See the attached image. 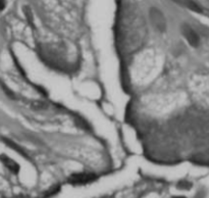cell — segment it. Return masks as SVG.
Here are the masks:
<instances>
[{
    "instance_id": "1",
    "label": "cell",
    "mask_w": 209,
    "mask_h": 198,
    "mask_svg": "<svg viewBox=\"0 0 209 198\" xmlns=\"http://www.w3.org/2000/svg\"><path fill=\"white\" fill-rule=\"evenodd\" d=\"M149 18H150L152 26L156 30L160 31V32H164L166 30V20L158 8L151 7L149 10Z\"/></svg>"
},
{
    "instance_id": "2",
    "label": "cell",
    "mask_w": 209,
    "mask_h": 198,
    "mask_svg": "<svg viewBox=\"0 0 209 198\" xmlns=\"http://www.w3.org/2000/svg\"><path fill=\"white\" fill-rule=\"evenodd\" d=\"M182 34L183 36L185 37V39L188 41L191 46L193 47H197L199 46L200 44V38L198 36V34L195 32V31L192 29V27H190L189 25L184 24L182 25Z\"/></svg>"
},
{
    "instance_id": "3",
    "label": "cell",
    "mask_w": 209,
    "mask_h": 198,
    "mask_svg": "<svg viewBox=\"0 0 209 198\" xmlns=\"http://www.w3.org/2000/svg\"><path fill=\"white\" fill-rule=\"evenodd\" d=\"M97 179V176L95 174L91 173H82V174H74L70 176L69 179V182L72 185H84L91 183Z\"/></svg>"
},
{
    "instance_id": "4",
    "label": "cell",
    "mask_w": 209,
    "mask_h": 198,
    "mask_svg": "<svg viewBox=\"0 0 209 198\" xmlns=\"http://www.w3.org/2000/svg\"><path fill=\"white\" fill-rule=\"evenodd\" d=\"M0 160L1 162L13 174H18L20 172V166L18 162H15L13 159H11L10 157H8L6 154H0Z\"/></svg>"
},
{
    "instance_id": "5",
    "label": "cell",
    "mask_w": 209,
    "mask_h": 198,
    "mask_svg": "<svg viewBox=\"0 0 209 198\" xmlns=\"http://www.w3.org/2000/svg\"><path fill=\"white\" fill-rule=\"evenodd\" d=\"M173 1H175V3L180 4V5L184 6V7L189 8V9L193 10V11H195V12H201L202 11L201 8H200V6L198 5L197 3H195L193 0H173Z\"/></svg>"
},
{
    "instance_id": "6",
    "label": "cell",
    "mask_w": 209,
    "mask_h": 198,
    "mask_svg": "<svg viewBox=\"0 0 209 198\" xmlns=\"http://www.w3.org/2000/svg\"><path fill=\"white\" fill-rule=\"evenodd\" d=\"M2 141L4 142V143L6 144L7 146H9L10 148H12L13 150H15L16 152H18L20 154H22V155L26 156V157H28V155L26 154V152L24 151V150L22 149V147H20V146L18 145V144H15L13 141H11V140L9 139H6V138H2Z\"/></svg>"
},
{
    "instance_id": "7",
    "label": "cell",
    "mask_w": 209,
    "mask_h": 198,
    "mask_svg": "<svg viewBox=\"0 0 209 198\" xmlns=\"http://www.w3.org/2000/svg\"><path fill=\"white\" fill-rule=\"evenodd\" d=\"M0 87H1V89L4 91V93H5L9 98H12V99L15 98V95H14V93L12 92V90H10L9 88H8L7 86H6L5 84H4L3 82H1V81H0Z\"/></svg>"
},
{
    "instance_id": "8",
    "label": "cell",
    "mask_w": 209,
    "mask_h": 198,
    "mask_svg": "<svg viewBox=\"0 0 209 198\" xmlns=\"http://www.w3.org/2000/svg\"><path fill=\"white\" fill-rule=\"evenodd\" d=\"M24 12H25V14H26V18H27V20H28V22H30V25H34V22H33L32 11H31V9L28 7V6H25L24 7Z\"/></svg>"
},
{
    "instance_id": "9",
    "label": "cell",
    "mask_w": 209,
    "mask_h": 198,
    "mask_svg": "<svg viewBox=\"0 0 209 198\" xmlns=\"http://www.w3.org/2000/svg\"><path fill=\"white\" fill-rule=\"evenodd\" d=\"M192 187V184L189 182H186V181H182L177 184V188L183 189V190H189L190 188Z\"/></svg>"
},
{
    "instance_id": "10",
    "label": "cell",
    "mask_w": 209,
    "mask_h": 198,
    "mask_svg": "<svg viewBox=\"0 0 209 198\" xmlns=\"http://www.w3.org/2000/svg\"><path fill=\"white\" fill-rule=\"evenodd\" d=\"M5 6H6L5 0H0V11H2V10L5 8Z\"/></svg>"
},
{
    "instance_id": "11",
    "label": "cell",
    "mask_w": 209,
    "mask_h": 198,
    "mask_svg": "<svg viewBox=\"0 0 209 198\" xmlns=\"http://www.w3.org/2000/svg\"><path fill=\"white\" fill-rule=\"evenodd\" d=\"M173 198H186V197H184V196H175V197H173Z\"/></svg>"
}]
</instances>
